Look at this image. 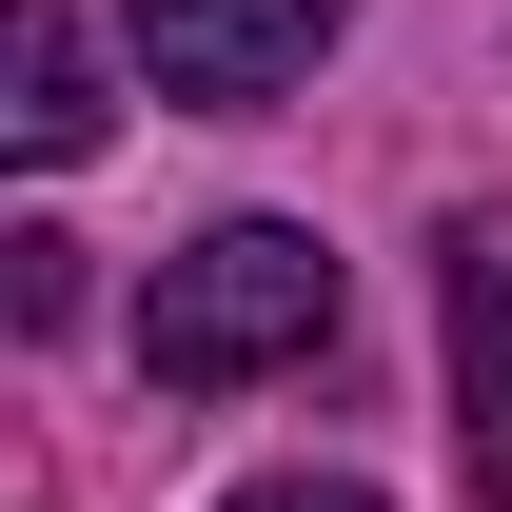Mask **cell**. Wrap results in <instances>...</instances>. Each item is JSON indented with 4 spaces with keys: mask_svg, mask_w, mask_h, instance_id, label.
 Wrapping results in <instances>:
<instances>
[{
    "mask_svg": "<svg viewBox=\"0 0 512 512\" xmlns=\"http://www.w3.org/2000/svg\"><path fill=\"white\" fill-rule=\"evenodd\" d=\"M453 453L512 493V217H453Z\"/></svg>",
    "mask_w": 512,
    "mask_h": 512,
    "instance_id": "cell-3",
    "label": "cell"
},
{
    "mask_svg": "<svg viewBox=\"0 0 512 512\" xmlns=\"http://www.w3.org/2000/svg\"><path fill=\"white\" fill-rule=\"evenodd\" d=\"M316 335H335V237H296V217H217V237L158 256L138 375H158V394H256V375H296Z\"/></svg>",
    "mask_w": 512,
    "mask_h": 512,
    "instance_id": "cell-1",
    "label": "cell"
},
{
    "mask_svg": "<svg viewBox=\"0 0 512 512\" xmlns=\"http://www.w3.org/2000/svg\"><path fill=\"white\" fill-rule=\"evenodd\" d=\"M237 512H375V493H355V473H256Z\"/></svg>",
    "mask_w": 512,
    "mask_h": 512,
    "instance_id": "cell-5",
    "label": "cell"
},
{
    "mask_svg": "<svg viewBox=\"0 0 512 512\" xmlns=\"http://www.w3.org/2000/svg\"><path fill=\"white\" fill-rule=\"evenodd\" d=\"M0 138H20L40 178H60L79 138H99V40H79L60 0H20V20H0Z\"/></svg>",
    "mask_w": 512,
    "mask_h": 512,
    "instance_id": "cell-4",
    "label": "cell"
},
{
    "mask_svg": "<svg viewBox=\"0 0 512 512\" xmlns=\"http://www.w3.org/2000/svg\"><path fill=\"white\" fill-rule=\"evenodd\" d=\"M335 20H355V0H138V60H158V99H197V119H256V99H296V79L335 60Z\"/></svg>",
    "mask_w": 512,
    "mask_h": 512,
    "instance_id": "cell-2",
    "label": "cell"
}]
</instances>
